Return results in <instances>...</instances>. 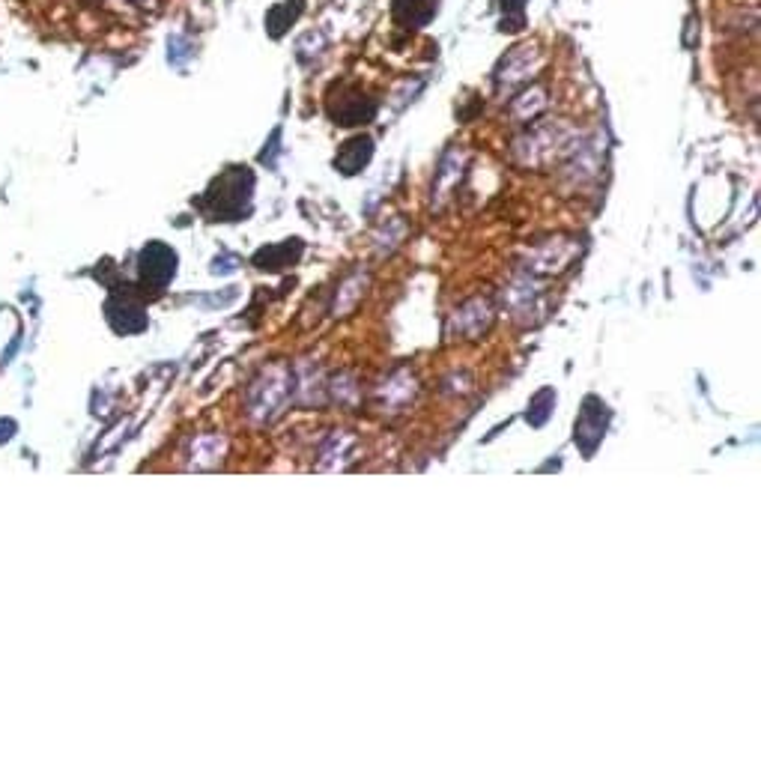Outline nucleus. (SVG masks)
<instances>
[{
	"mask_svg": "<svg viewBox=\"0 0 761 761\" xmlns=\"http://www.w3.org/2000/svg\"><path fill=\"white\" fill-rule=\"evenodd\" d=\"M374 111H377V105H374L371 99H365L359 90H356L353 96L341 99V102H338V108H335V105L329 108L332 120H338L341 126H356V123H362V120H371V117H374Z\"/></svg>",
	"mask_w": 761,
	"mask_h": 761,
	"instance_id": "nucleus-1",
	"label": "nucleus"
},
{
	"mask_svg": "<svg viewBox=\"0 0 761 761\" xmlns=\"http://www.w3.org/2000/svg\"><path fill=\"white\" fill-rule=\"evenodd\" d=\"M374 156V141L368 138V135H359V138H353V141H347L344 147H341V153H338V168L344 171V174H356V171H362L365 165H368V159Z\"/></svg>",
	"mask_w": 761,
	"mask_h": 761,
	"instance_id": "nucleus-2",
	"label": "nucleus"
},
{
	"mask_svg": "<svg viewBox=\"0 0 761 761\" xmlns=\"http://www.w3.org/2000/svg\"><path fill=\"white\" fill-rule=\"evenodd\" d=\"M436 15V0H394V18L406 27H421Z\"/></svg>",
	"mask_w": 761,
	"mask_h": 761,
	"instance_id": "nucleus-3",
	"label": "nucleus"
},
{
	"mask_svg": "<svg viewBox=\"0 0 761 761\" xmlns=\"http://www.w3.org/2000/svg\"><path fill=\"white\" fill-rule=\"evenodd\" d=\"M523 3H526V0H502L505 12H514L520 24H523Z\"/></svg>",
	"mask_w": 761,
	"mask_h": 761,
	"instance_id": "nucleus-4",
	"label": "nucleus"
}]
</instances>
